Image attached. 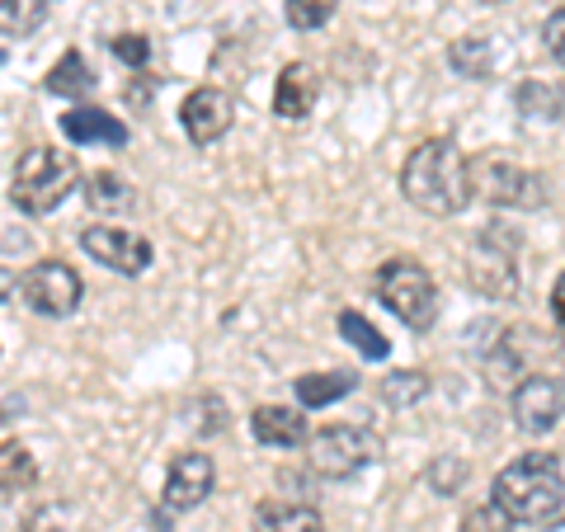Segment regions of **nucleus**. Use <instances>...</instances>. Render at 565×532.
I'll return each mask as SVG.
<instances>
[{"label": "nucleus", "mask_w": 565, "mask_h": 532, "mask_svg": "<svg viewBox=\"0 0 565 532\" xmlns=\"http://www.w3.org/2000/svg\"><path fill=\"white\" fill-rule=\"evenodd\" d=\"M467 180H471V199H486L500 208H542L546 203V180L514 166L509 156H476V161H467Z\"/></svg>", "instance_id": "obj_6"}, {"label": "nucleus", "mask_w": 565, "mask_h": 532, "mask_svg": "<svg viewBox=\"0 0 565 532\" xmlns=\"http://www.w3.org/2000/svg\"><path fill=\"white\" fill-rule=\"evenodd\" d=\"M212 486H217V467H212V457L207 453H180L170 462L166 471V509L174 513H189V509H199Z\"/></svg>", "instance_id": "obj_11"}, {"label": "nucleus", "mask_w": 565, "mask_h": 532, "mask_svg": "<svg viewBox=\"0 0 565 532\" xmlns=\"http://www.w3.org/2000/svg\"><path fill=\"white\" fill-rule=\"evenodd\" d=\"M39 481V462L24 443H0V490H29Z\"/></svg>", "instance_id": "obj_20"}, {"label": "nucleus", "mask_w": 565, "mask_h": 532, "mask_svg": "<svg viewBox=\"0 0 565 532\" xmlns=\"http://www.w3.org/2000/svg\"><path fill=\"white\" fill-rule=\"evenodd\" d=\"M481 6H504V0H481Z\"/></svg>", "instance_id": "obj_32"}, {"label": "nucleus", "mask_w": 565, "mask_h": 532, "mask_svg": "<svg viewBox=\"0 0 565 532\" xmlns=\"http://www.w3.org/2000/svg\"><path fill=\"white\" fill-rule=\"evenodd\" d=\"M47 91H52V95H62V99H85V95L95 91V71H90V62H85L76 47L62 52V62L47 71Z\"/></svg>", "instance_id": "obj_17"}, {"label": "nucleus", "mask_w": 565, "mask_h": 532, "mask_svg": "<svg viewBox=\"0 0 565 532\" xmlns=\"http://www.w3.org/2000/svg\"><path fill=\"white\" fill-rule=\"evenodd\" d=\"M114 52H118V62H128V66H147L151 43L141 39V33H122V39H114Z\"/></svg>", "instance_id": "obj_28"}, {"label": "nucleus", "mask_w": 565, "mask_h": 532, "mask_svg": "<svg viewBox=\"0 0 565 532\" xmlns=\"http://www.w3.org/2000/svg\"><path fill=\"white\" fill-rule=\"evenodd\" d=\"M462 476H467V467L457 462V457H438V467H434V486L444 490V494H457V486H462Z\"/></svg>", "instance_id": "obj_29"}, {"label": "nucleus", "mask_w": 565, "mask_h": 532, "mask_svg": "<svg viewBox=\"0 0 565 532\" xmlns=\"http://www.w3.org/2000/svg\"><path fill=\"white\" fill-rule=\"evenodd\" d=\"M448 62H452V71H462V76L486 81L490 66H494V52H490L486 39H457L452 52H448Z\"/></svg>", "instance_id": "obj_23"}, {"label": "nucleus", "mask_w": 565, "mask_h": 532, "mask_svg": "<svg viewBox=\"0 0 565 532\" xmlns=\"http://www.w3.org/2000/svg\"><path fill=\"white\" fill-rule=\"evenodd\" d=\"M255 532H326V519L302 500H264L255 504Z\"/></svg>", "instance_id": "obj_16"}, {"label": "nucleus", "mask_w": 565, "mask_h": 532, "mask_svg": "<svg viewBox=\"0 0 565 532\" xmlns=\"http://www.w3.org/2000/svg\"><path fill=\"white\" fill-rule=\"evenodd\" d=\"M401 193L405 203L429 212V217H452L471 203V180H467V156L452 141H419L401 166Z\"/></svg>", "instance_id": "obj_1"}, {"label": "nucleus", "mask_w": 565, "mask_h": 532, "mask_svg": "<svg viewBox=\"0 0 565 532\" xmlns=\"http://www.w3.org/2000/svg\"><path fill=\"white\" fill-rule=\"evenodd\" d=\"M20 292L39 316H71L81 307L85 288H81V274L66 259H43L20 278Z\"/></svg>", "instance_id": "obj_7"}, {"label": "nucleus", "mask_w": 565, "mask_h": 532, "mask_svg": "<svg viewBox=\"0 0 565 532\" xmlns=\"http://www.w3.org/2000/svg\"><path fill=\"white\" fill-rule=\"evenodd\" d=\"M81 189H85V203H90L95 212H128L132 208V184L114 170H95Z\"/></svg>", "instance_id": "obj_19"}, {"label": "nucleus", "mask_w": 565, "mask_h": 532, "mask_svg": "<svg viewBox=\"0 0 565 532\" xmlns=\"http://www.w3.org/2000/svg\"><path fill=\"white\" fill-rule=\"evenodd\" d=\"M561 33H565V14L556 10L552 14V24H546V47H552V57L561 62Z\"/></svg>", "instance_id": "obj_30"}, {"label": "nucleus", "mask_w": 565, "mask_h": 532, "mask_svg": "<svg viewBox=\"0 0 565 532\" xmlns=\"http://www.w3.org/2000/svg\"><path fill=\"white\" fill-rule=\"evenodd\" d=\"M0 424H6V419H0Z\"/></svg>", "instance_id": "obj_34"}, {"label": "nucleus", "mask_w": 565, "mask_h": 532, "mask_svg": "<svg viewBox=\"0 0 565 532\" xmlns=\"http://www.w3.org/2000/svg\"><path fill=\"white\" fill-rule=\"evenodd\" d=\"M561 377H523L514 386V419L523 434H552L561 424Z\"/></svg>", "instance_id": "obj_12"}, {"label": "nucleus", "mask_w": 565, "mask_h": 532, "mask_svg": "<svg viewBox=\"0 0 565 532\" xmlns=\"http://www.w3.org/2000/svg\"><path fill=\"white\" fill-rule=\"evenodd\" d=\"M62 132L76 147H128V123L104 109H71L62 118Z\"/></svg>", "instance_id": "obj_15"}, {"label": "nucleus", "mask_w": 565, "mask_h": 532, "mask_svg": "<svg viewBox=\"0 0 565 532\" xmlns=\"http://www.w3.org/2000/svg\"><path fill=\"white\" fill-rule=\"evenodd\" d=\"M81 251L122 278H137V274L151 269V241L128 232V226H85Z\"/></svg>", "instance_id": "obj_8"}, {"label": "nucleus", "mask_w": 565, "mask_h": 532, "mask_svg": "<svg viewBox=\"0 0 565 532\" xmlns=\"http://www.w3.org/2000/svg\"><path fill=\"white\" fill-rule=\"evenodd\" d=\"M494 509L509 523H556L565 509V471L556 453H527L494 476Z\"/></svg>", "instance_id": "obj_2"}, {"label": "nucleus", "mask_w": 565, "mask_h": 532, "mask_svg": "<svg viewBox=\"0 0 565 532\" xmlns=\"http://www.w3.org/2000/svg\"><path fill=\"white\" fill-rule=\"evenodd\" d=\"M43 24V0H0V33L24 39Z\"/></svg>", "instance_id": "obj_24"}, {"label": "nucleus", "mask_w": 565, "mask_h": 532, "mask_svg": "<svg viewBox=\"0 0 565 532\" xmlns=\"http://www.w3.org/2000/svg\"><path fill=\"white\" fill-rule=\"evenodd\" d=\"M180 123H184V137L193 147H212V141H222L232 132L236 104L226 91H217V85H199V91L180 104Z\"/></svg>", "instance_id": "obj_9"}, {"label": "nucleus", "mask_w": 565, "mask_h": 532, "mask_svg": "<svg viewBox=\"0 0 565 532\" xmlns=\"http://www.w3.org/2000/svg\"><path fill=\"white\" fill-rule=\"evenodd\" d=\"M14 288H20V278H14L10 269H0V301H6V297H10Z\"/></svg>", "instance_id": "obj_31"}, {"label": "nucleus", "mask_w": 565, "mask_h": 532, "mask_svg": "<svg viewBox=\"0 0 565 532\" xmlns=\"http://www.w3.org/2000/svg\"><path fill=\"white\" fill-rule=\"evenodd\" d=\"M316 99H321V71L311 62H292L278 71V85H274V114L288 118V123H302L311 118Z\"/></svg>", "instance_id": "obj_13"}, {"label": "nucleus", "mask_w": 565, "mask_h": 532, "mask_svg": "<svg viewBox=\"0 0 565 532\" xmlns=\"http://www.w3.org/2000/svg\"><path fill=\"white\" fill-rule=\"evenodd\" d=\"M519 109L523 118H537V123H556L561 118V91L546 81H523L519 85Z\"/></svg>", "instance_id": "obj_22"}, {"label": "nucleus", "mask_w": 565, "mask_h": 532, "mask_svg": "<svg viewBox=\"0 0 565 532\" xmlns=\"http://www.w3.org/2000/svg\"><path fill=\"white\" fill-rule=\"evenodd\" d=\"M382 396L396 405V411H405V405H415L429 396V377L424 372H392V377L382 382Z\"/></svg>", "instance_id": "obj_26"}, {"label": "nucleus", "mask_w": 565, "mask_h": 532, "mask_svg": "<svg viewBox=\"0 0 565 532\" xmlns=\"http://www.w3.org/2000/svg\"><path fill=\"white\" fill-rule=\"evenodd\" d=\"M509 528L514 523H509L494 504H476V509L462 513V532H509Z\"/></svg>", "instance_id": "obj_27"}, {"label": "nucleus", "mask_w": 565, "mask_h": 532, "mask_svg": "<svg viewBox=\"0 0 565 532\" xmlns=\"http://www.w3.org/2000/svg\"><path fill=\"white\" fill-rule=\"evenodd\" d=\"M340 334L363 353V359H373V363H382L386 359V334L367 321V316H359V311H340Z\"/></svg>", "instance_id": "obj_21"}, {"label": "nucleus", "mask_w": 565, "mask_h": 532, "mask_svg": "<svg viewBox=\"0 0 565 532\" xmlns=\"http://www.w3.org/2000/svg\"><path fill=\"white\" fill-rule=\"evenodd\" d=\"M76 180H81L76 161H71L66 151L33 147L10 180V203L29 212V217H47V212H57L66 203V193L76 189Z\"/></svg>", "instance_id": "obj_3"}, {"label": "nucleus", "mask_w": 565, "mask_h": 532, "mask_svg": "<svg viewBox=\"0 0 565 532\" xmlns=\"http://www.w3.org/2000/svg\"><path fill=\"white\" fill-rule=\"evenodd\" d=\"M334 6H340V0H288V6H282V14H288L292 29L316 33V29H326V24L334 20Z\"/></svg>", "instance_id": "obj_25"}, {"label": "nucleus", "mask_w": 565, "mask_h": 532, "mask_svg": "<svg viewBox=\"0 0 565 532\" xmlns=\"http://www.w3.org/2000/svg\"><path fill=\"white\" fill-rule=\"evenodd\" d=\"M377 297L382 307L411 330H429L438 321V288L424 264L415 259H386L377 269Z\"/></svg>", "instance_id": "obj_4"}, {"label": "nucleus", "mask_w": 565, "mask_h": 532, "mask_svg": "<svg viewBox=\"0 0 565 532\" xmlns=\"http://www.w3.org/2000/svg\"><path fill=\"white\" fill-rule=\"evenodd\" d=\"M0 62H6V52H0Z\"/></svg>", "instance_id": "obj_33"}, {"label": "nucleus", "mask_w": 565, "mask_h": 532, "mask_svg": "<svg viewBox=\"0 0 565 532\" xmlns=\"http://www.w3.org/2000/svg\"><path fill=\"white\" fill-rule=\"evenodd\" d=\"M467 278L490 297H514L519 292V269H514V241L500 236V226H486L481 245L467 264Z\"/></svg>", "instance_id": "obj_10"}, {"label": "nucleus", "mask_w": 565, "mask_h": 532, "mask_svg": "<svg viewBox=\"0 0 565 532\" xmlns=\"http://www.w3.org/2000/svg\"><path fill=\"white\" fill-rule=\"evenodd\" d=\"M353 372H307V377H297V401L307 405V411H321V405H334L353 392Z\"/></svg>", "instance_id": "obj_18"}, {"label": "nucleus", "mask_w": 565, "mask_h": 532, "mask_svg": "<svg viewBox=\"0 0 565 532\" xmlns=\"http://www.w3.org/2000/svg\"><path fill=\"white\" fill-rule=\"evenodd\" d=\"M250 434L264 443V448H302L311 438L307 415L292 411V405H259L250 415Z\"/></svg>", "instance_id": "obj_14"}, {"label": "nucleus", "mask_w": 565, "mask_h": 532, "mask_svg": "<svg viewBox=\"0 0 565 532\" xmlns=\"http://www.w3.org/2000/svg\"><path fill=\"white\" fill-rule=\"evenodd\" d=\"M311 443V471L321 481H353L359 471H367L382 457V443L363 424H330Z\"/></svg>", "instance_id": "obj_5"}]
</instances>
